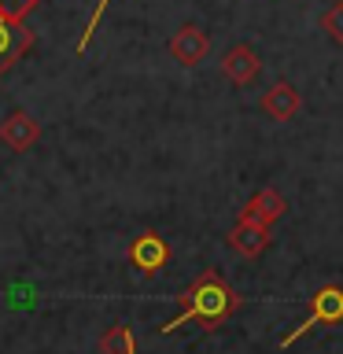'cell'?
Listing matches in <instances>:
<instances>
[{
    "mask_svg": "<svg viewBox=\"0 0 343 354\" xmlns=\"http://www.w3.org/2000/svg\"><path fill=\"white\" fill-rule=\"evenodd\" d=\"M107 4L111 0H96V8H93V15H89V22H85V33H82V41H77V55H85V48L93 44V33H96V26H100V19H104V11H107Z\"/></svg>",
    "mask_w": 343,
    "mask_h": 354,
    "instance_id": "obj_13",
    "label": "cell"
},
{
    "mask_svg": "<svg viewBox=\"0 0 343 354\" xmlns=\"http://www.w3.org/2000/svg\"><path fill=\"white\" fill-rule=\"evenodd\" d=\"M166 52L174 55V63H181V66H199L210 55V33L199 26V22H185V26H177L174 30V37L170 44H166Z\"/></svg>",
    "mask_w": 343,
    "mask_h": 354,
    "instance_id": "obj_3",
    "label": "cell"
},
{
    "mask_svg": "<svg viewBox=\"0 0 343 354\" xmlns=\"http://www.w3.org/2000/svg\"><path fill=\"white\" fill-rule=\"evenodd\" d=\"M225 240L237 254H243V259H259V254L270 248V225L251 221V218H237V225L229 229Z\"/></svg>",
    "mask_w": 343,
    "mask_h": 354,
    "instance_id": "obj_8",
    "label": "cell"
},
{
    "mask_svg": "<svg viewBox=\"0 0 343 354\" xmlns=\"http://www.w3.org/2000/svg\"><path fill=\"white\" fill-rule=\"evenodd\" d=\"M33 41H37V33L26 26V19L0 15V77L33 48Z\"/></svg>",
    "mask_w": 343,
    "mask_h": 354,
    "instance_id": "obj_4",
    "label": "cell"
},
{
    "mask_svg": "<svg viewBox=\"0 0 343 354\" xmlns=\"http://www.w3.org/2000/svg\"><path fill=\"white\" fill-rule=\"evenodd\" d=\"M100 354H137V343H133L129 325H111L100 336Z\"/></svg>",
    "mask_w": 343,
    "mask_h": 354,
    "instance_id": "obj_11",
    "label": "cell"
},
{
    "mask_svg": "<svg viewBox=\"0 0 343 354\" xmlns=\"http://www.w3.org/2000/svg\"><path fill=\"white\" fill-rule=\"evenodd\" d=\"M343 321V288L340 284H321L314 299H310V314L299 321V328H292L288 336L281 339V347H292L303 336H310L314 328H332Z\"/></svg>",
    "mask_w": 343,
    "mask_h": 354,
    "instance_id": "obj_2",
    "label": "cell"
},
{
    "mask_svg": "<svg viewBox=\"0 0 343 354\" xmlns=\"http://www.w3.org/2000/svg\"><path fill=\"white\" fill-rule=\"evenodd\" d=\"M299 107H303V96H299V88H295L292 82H273V85L262 93V111H266L273 122L295 118Z\"/></svg>",
    "mask_w": 343,
    "mask_h": 354,
    "instance_id": "obj_9",
    "label": "cell"
},
{
    "mask_svg": "<svg viewBox=\"0 0 343 354\" xmlns=\"http://www.w3.org/2000/svg\"><path fill=\"white\" fill-rule=\"evenodd\" d=\"M0 140L8 144L11 151H30L37 148L41 140V122L26 115V111H11V115L0 122Z\"/></svg>",
    "mask_w": 343,
    "mask_h": 354,
    "instance_id": "obj_7",
    "label": "cell"
},
{
    "mask_svg": "<svg viewBox=\"0 0 343 354\" xmlns=\"http://www.w3.org/2000/svg\"><path fill=\"white\" fill-rule=\"evenodd\" d=\"M321 30L332 37V44H343V0H336V4L321 15Z\"/></svg>",
    "mask_w": 343,
    "mask_h": 354,
    "instance_id": "obj_12",
    "label": "cell"
},
{
    "mask_svg": "<svg viewBox=\"0 0 343 354\" xmlns=\"http://www.w3.org/2000/svg\"><path fill=\"white\" fill-rule=\"evenodd\" d=\"M284 214H288V203H284V196L277 192V188H259L240 210V218L262 221V225H273V221H281Z\"/></svg>",
    "mask_w": 343,
    "mask_h": 354,
    "instance_id": "obj_10",
    "label": "cell"
},
{
    "mask_svg": "<svg viewBox=\"0 0 343 354\" xmlns=\"http://www.w3.org/2000/svg\"><path fill=\"white\" fill-rule=\"evenodd\" d=\"M41 0H0V15H11V19H26Z\"/></svg>",
    "mask_w": 343,
    "mask_h": 354,
    "instance_id": "obj_14",
    "label": "cell"
},
{
    "mask_svg": "<svg viewBox=\"0 0 343 354\" xmlns=\"http://www.w3.org/2000/svg\"><path fill=\"white\" fill-rule=\"evenodd\" d=\"M177 303H181V310H177L170 321L159 325L163 336H170V332H177L181 325H188V321L203 325L207 332L221 328L240 310V295L225 284V277H221L218 270H203L181 295H177Z\"/></svg>",
    "mask_w": 343,
    "mask_h": 354,
    "instance_id": "obj_1",
    "label": "cell"
},
{
    "mask_svg": "<svg viewBox=\"0 0 343 354\" xmlns=\"http://www.w3.org/2000/svg\"><path fill=\"white\" fill-rule=\"evenodd\" d=\"M166 262H170V248H166V240L155 229H144L129 240V266L140 277H155Z\"/></svg>",
    "mask_w": 343,
    "mask_h": 354,
    "instance_id": "obj_5",
    "label": "cell"
},
{
    "mask_svg": "<svg viewBox=\"0 0 343 354\" xmlns=\"http://www.w3.org/2000/svg\"><path fill=\"white\" fill-rule=\"evenodd\" d=\"M259 71H262V59L251 44H232V48L221 55V74H225V82H232L237 88L251 85L254 77H259Z\"/></svg>",
    "mask_w": 343,
    "mask_h": 354,
    "instance_id": "obj_6",
    "label": "cell"
}]
</instances>
